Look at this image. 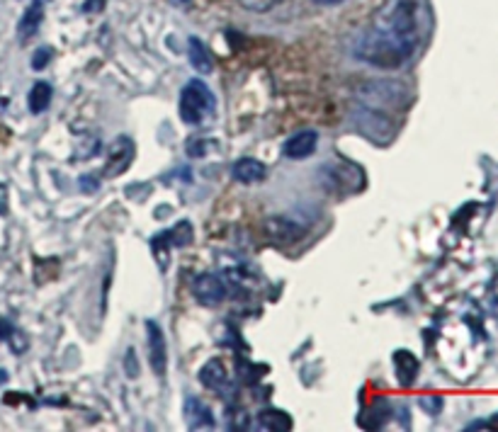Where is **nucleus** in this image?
<instances>
[{"label":"nucleus","instance_id":"f257e3e1","mask_svg":"<svg viewBox=\"0 0 498 432\" xmlns=\"http://www.w3.org/2000/svg\"><path fill=\"white\" fill-rule=\"evenodd\" d=\"M420 44V13L416 0H394L377 20L358 35L355 58L377 68H401L411 61Z\"/></svg>","mask_w":498,"mask_h":432},{"label":"nucleus","instance_id":"f03ea898","mask_svg":"<svg viewBox=\"0 0 498 432\" xmlns=\"http://www.w3.org/2000/svg\"><path fill=\"white\" fill-rule=\"evenodd\" d=\"M181 119L190 127H197V124H202L207 117L214 115V109H217V100H214V95H212L210 86L200 78L188 80L181 90Z\"/></svg>","mask_w":498,"mask_h":432},{"label":"nucleus","instance_id":"7ed1b4c3","mask_svg":"<svg viewBox=\"0 0 498 432\" xmlns=\"http://www.w3.org/2000/svg\"><path fill=\"white\" fill-rule=\"evenodd\" d=\"M316 221V214L306 216V211L295 210L289 214H277L270 216L265 221V236L275 243H295L299 238L306 236V231L311 229V223Z\"/></svg>","mask_w":498,"mask_h":432},{"label":"nucleus","instance_id":"20e7f679","mask_svg":"<svg viewBox=\"0 0 498 432\" xmlns=\"http://www.w3.org/2000/svg\"><path fill=\"white\" fill-rule=\"evenodd\" d=\"M406 93L409 90L401 83H394V80H369V83L362 86L360 100L362 105L384 112V109L401 108L406 100Z\"/></svg>","mask_w":498,"mask_h":432},{"label":"nucleus","instance_id":"39448f33","mask_svg":"<svg viewBox=\"0 0 498 432\" xmlns=\"http://www.w3.org/2000/svg\"><path fill=\"white\" fill-rule=\"evenodd\" d=\"M353 124L362 137L372 139L375 144H389V139L394 137V127H391L389 117L379 112V109L368 108V105H360L355 109Z\"/></svg>","mask_w":498,"mask_h":432},{"label":"nucleus","instance_id":"423d86ee","mask_svg":"<svg viewBox=\"0 0 498 432\" xmlns=\"http://www.w3.org/2000/svg\"><path fill=\"white\" fill-rule=\"evenodd\" d=\"M226 284L224 280L214 273H202L197 274L192 280V296H195L197 303H202L207 309H214L226 299Z\"/></svg>","mask_w":498,"mask_h":432},{"label":"nucleus","instance_id":"0eeeda50","mask_svg":"<svg viewBox=\"0 0 498 432\" xmlns=\"http://www.w3.org/2000/svg\"><path fill=\"white\" fill-rule=\"evenodd\" d=\"M318 175H321V180H328L333 190H350V192H360L362 182V170L353 163H338V168L333 166H321L318 168Z\"/></svg>","mask_w":498,"mask_h":432},{"label":"nucleus","instance_id":"6e6552de","mask_svg":"<svg viewBox=\"0 0 498 432\" xmlns=\"http://www.w3.org/2000/svg\"><path fill=\"white\" fill-rule=\"evenodd\" d=\"M146 350H149V362H151L153 375L163 379L168 372V345L166 335H163L156 321H146Z\"/></svg>","mask_w":498,"mask_h":432},{"label":"nucleus","instance_id":"1a4fd4ad","mask_svg":"<svg viewBox=\"0 0 498 432\" xmlns=\"http://www.w3.org/2000/svg\"><path fill=\"white\" fill-rule=\"evenodd\" d=\"M134 160V141L130 137H117L112 141L108 151V166H105V175L108 178H117L122 175L130 163Z\"/></svg>","mask_w":498,"mask_h":432},{"label":"nucleus","instance_id":"9d476101","mask_svg":"<svg viewBox=\"0 0 498 432\" xmlns=\"http://www.w3.org/2000/svg\"><path fill=\"white\" fill-rule=\"evenodd\" d=\"M316 146H318L316 131L302 129L296 131V134H292V137L282 144V156L292 160L309 159V156H314V151H316Z\"/></svg>","mask_w":498,"mask_h":432},{"label":"nucleus","instance_id":"9b49d317","mask_svg":"<svg viewBox=\"0 0 498 432\" xmlns=\"http://www.w3.org/2000/svg\"><path fill=\"white\" fill-rule=\"evenodd\" d=\"M267 175V168L260 163L258 159H251V156H244L232 166V178L241 185H255V182H263Z\"/></svg>","mask_w":498,"mask_h":432},{"label":"nucleus","instance_id":"f8f14e48","mask_svg":"<svg viewBox=\"0 0 498 432\" xmlns=\"http://www.w3.org/2000/svg\"><path fill=\"white\" fill-rule=\"evenodd\" d=\"M185 420H188L190 430H214V427H217L210 406L192 396L185 401Z\"/></svg>","mask_w":498,"mask_h":432},{"label":"nucleus","instance_id":"ddd939ff","mask_svg":"<svg viewBox=\"0 0 498 432\" xmlns=\"http://www.w3.org/2000/svg\"><path fill=\"white\" fill-rule=\"evenodd\" d=\"M394 372H397V379L401 386H413V382L419 379L420 372L416 355L409 353V350H397L394 353Z\"/></svg>","mask_w":498,"mask_h":432},{"label":"nucleus","instance_id":"4468645a","mask_svg":"<svg viewBox=\"0 0 498 432\" xmlns=\"http://www.w3.org/2000/svg\"><path fill=\"white\" fill-rule=\"evenodd\" d=\"M188 61L200 76H207V73L214 71V61H212L210 49H207V44L200 36H190L188 39Z\"/></svg>","mask_w":498,"mask_h":432},{"label":"nucleus","instance_id":"2eb2a0df","mask_svg":"<svg viewBox=\"0 0 498 432\" xmlns=\"http://www.w3.org/2000/svg\"><path fill=\"white\" fill-rule=\"evenodd\" d=\"M255 427L260 432H287L292 430V416L280 408H265L255 416Z\"/></svg>","mask_w":498,"mask_h":432},{"label":"nucleus","instance_id":"dca6fc26","mask_svg":"<svg viewBox=\"0 0 498 432\" xmlns=\"http://www.w3.org/2000/svg\"><path fill=\"white\" fill-rule=\"evenodd\" d=\"M200 382L212 391H222L229 382V375H226V367L222 360H210L200 369Z\"/></svg>","mask_w":498,"mask_h":432},{"label":"nucleus","instance_id":"f3484780","mask_svg":"<svg viewBox=\"0 0 498 432\" xmlns=\"http://www.w3.org/2000/svg\"><path fill=\"white\" fill-rule=\"evenodd\" d=\"M39 25H42V0H35V3L25 10L20 25H17V35H20L22 42H27L29 36L39 29Z\"/></svg>","mask_w":498,"mask_h":432},{"label":"nucleus","instance_id":"a211bd4d","mask_svg":"<svg viewBox=\"0 0 498 432\" xmlns=\"http://www.w3.org/2000/svg\"><path fill=\"white\" fill-rule=\"evenodd\" d=\"M51 95H54V90H51L49 83H44V80L35 83L27 95L29 112H32V115H42V112H47V108L51 105Z\"/></svg>","mask_w":498,"mask_h":432},{"label":"nucleus","instance_id":"6ab92c4d","mask_svg":"<svg viewBox=\"0 0 498 432\" xmlns=\"http://www.w3.org/2000/svg\"><path fill=\"white\" fill-rule=\"evenodd\" d=\"M161 236L168 241V248H171V245H175V248H182V245H188L190 241H192V223L181 221L173 231H168V233H161Z\"/></svg>","mask_w":498,"mask_h":432},{"label":"nucleus","instance_id":"aec40b11","mask_svg":"<svg viewBox=\"0 0 498 432\" xmlns=\"http://www.w3.org/2000/svg\"><path fill=\"white\" fill-rule=\"evenodd\" d=\"M214 141H210V139H192V141H188V156L190 159H202V156H207V151L210 149H214Z\"/></svg>","mask_w":498,"mask_h":432},{"label":"nucleus","instance_id":"412c9836","mask_svg":"<svg viewBox=\"0 0 498 432\" xmlns=\"http://www.w3.org/2000/svg\"><path fill=\"white\" fill-rule=\"evenodd\" d=\"M241 5L251 10V13H267V10H273L282 3V0H239Z\"/></svg>","mask_w":498,"mask_h":432},{"label":"nucleus","instance_id":"4be33fe9","mask_svg":"<svg viewBox=\"0 0 498 432\" xmlns=\"http://www.w3.org/2000/svg\"><path fill=\"white\" fill-rule=\"evenodd\" d=\"M229 420H232V430H251V416H248L246 411H236L229 416Z\"/></svg>","mask_w":498,"mask_h":432},{"label":"nucleus","instance_id":"5701e85b","mask_svg":"<svg viewBox=\"0 0 498 432\" xmlns=\"http://www.w3.org/2000/svg\"><path fill=\"white\" fill-rule=\"evenodd\" d=\"M420 408L431 416H438L442 411V398L441 396H423L420 398Z\"/></svg>","mask_w":498,"mask_h":432},{"label":"nucleus","instance_id":"b1692460","mask_svg":"<svg viewBox=\"0 0 498 432\" xmlns=\"http://www.w3.org/2000/svg\"><path fill=\"white\" fill-rule=\"evenodd\" d=\"M124 372H127V376H139L137 350H134V347H130V350H127V355H124Z\"/></svg>","mask_w":498,"mask_h":432},{"label":"nucleus","instance_id":"393cba45","mask_svg":"<svg viewBox=\"0 0 498 432\" xmlns=\"http://www.w3.org/2000/svg\"><path fill=\"white\" fill-rule=\"evenodd\" d=\"M49 58H51V49L42 46V49L35 54V58H32V68H35V71H42L44 66L49 64Z\"/></svg>","mask_w":498,"mask_h":432},{"label":"nucleus","instance_id":"a878e982","mask_svg":"<svg viewBox=\"0 0 498 432\" xmlns=\"http://www.w3.org/2000/svg\"><path fill=\"white\" fill-rule=\"evenodd\" d=\"M470 430H498V416L492 420H477V423H472V426H467V432Z\"/></svg>","mask_w":498,"mask_h":432},{"label":"nucleus","instance_id":"bb28decb","mask_svg":"<svg viewBox=\"0 0 498 432\" xmlns=\"http://www.w3.org/2000/svg\"><path fill=\"white\" fill-rule=\"evenodd\" d=\"M80 188H83V192H86V195H90V192H98L100 182L95 180V178H90V175H86V178L80 180Z\"/></svg>","mask_w":498,"mask_h":432},{"label":"nucleus","instance_id":"cd10ccee","mask_svg":"<svg viewBox=\"0 0 498 432\" xmlns=\"http://www.w3.org/2000/svg\"><path fill=\"white\" fill-rule=\"evenodd\" d=\"M489 306H492L493 316L498 318V277H496V282L492 284V289H489Z\"/></svg>","mask_w":498,"mask_h":432},{"label":"nucleus","instance_id":"c85d7f7f","mask_svg":"<svg viewBox=\"0 0 498 432\" xmlns=\"http://www.w3.org/2000/svg\"><path fill=\"white\" fill-rule=\"evenodd\" d=\"M7 211V188L0 182V214H5Z\"/></svg>","mask_w":498,"mask_h":432},{"label":"nucleus","instance_id":"c756f323","mask_svg":"<svg viewBox=\"0 0 498 432\" xmlns=\"http://www.w3.org/2000/svg\"><path fill=\"white\" fill-rule=\"evenodd\" d=\"M316 5H338V3H343V0H314Z\"/></svg>","mask_w":498,"mask_h":432},{"label":"nucleus","instance_id":"7c9ffc66","mask_svg":"<svg viewBox=\"0 0 498 432\" xmlns=\"http://www.w3.org/2000/svg\"><path fill=\"white\" fill-rule=\"evenodd\" d=\"M190 3H192V0H171V5L175 7H188Z\"/></svg>","mask_w":498,"mask_h":432}]
</instances>
